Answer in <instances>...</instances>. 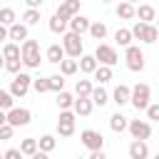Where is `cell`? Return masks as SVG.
Returning <instances> with one entry per match:
<instances>
[{
  "mask_svg": "<svg viewBox=\"0 0 159 159\" xmlns=\"http://www.w3.org/2000/svg\"><path fill=\"white\" fill-rule=\"evenodd\" d=\"M12 99H15V97H12V92H10V89H2V92H0V107H2L5 112L15 109V107H12Z\"/></svg>",
  "mask_w": 159,
  "mask_h": 159,
  "instance_id": "37",
  "label": "cell"
},
{
  "mask_svg": "<svg viewBox=\"0 0 159 159\" xmlns=\"http://www.w3.org/2000/svg\"><path fill=\"white\" fill-rule=\"evenodd\" d=\"M97 70H99V62H97L94 55H82V57H80V72H84V75H94Z\"/></svg>",
  "mask_w": 159,
  "mask_h": 159,
  "instance_id": "19",
  "label": "cell"
},
{
  "mask_svg": "<svg viewBox=\"0 0 159 159\" xmlns=\"http://www.w3.org/2000/svg\"><path fill=\"white\" fill-rule=\"evenodd\" d=\"M117 17H122V20H132V17H137V7H134L132 2H127V0H122V2L117 5Z\"/></svg>",
  "mask_w": 159,
  "mask_h": 159,
  "instance_id": "24",
  "label": "cell"
},
{
  "mask_svg": "<svg viewBox=\"0 0 159 159\" xmlns=\"http://www.w3.org/2000/svg\"><path fill=\"white\" fill-rule=\"evenodd\" d=\"M124 60H127V70H132V72H142V70H144V52H142L139 45L127 47Z\"/></svg>",
  "mask_w": 159,
  "mask_h": 159,
  "instance_id": "7",
  "label": "cell"
},
{
  "mask_svg": "<svg viewBox=\"0 0 159 159\" xmlns=\"http://www.w3.org/2000/svg\"><path fill=\"white\" fill-rule=\"evenodd\" d=\"M94 80H97L99 84H107V82L112 80V67H107V65H99V70L94 72Z\"/></svg>",
  "mask_w": 159,
  "mask_h": 159,
  "instance_id": "35",
  "label": "cell"
},
{
  "mask_svg": "<svg viewBox=\"0 0 159 159\" xmlns=\"http://www.w3.org/2000/svg\"><path fill=\"white\" fill-rule=\"evenodd\" d=\"M80 139H82V144H84L89 152L104 149V137H102V132H97V129H82V132H80Z\"/></svg>",
  "mask_w": 159,
  "mask_h": 159,
  "instance_id": "9",
  "label": "cell"
},
{
  "mask_svg": "<svg viewBox=\"0 0 159 159\" xmlns=\"http://www.w3.org/2000/svg\"><path fill=\"white\" fill-rule=\"evenodd\" d=\"M154 25H157V27H159V17H157V22H154Z\"/></svg>",
  "mask_w": 159,
  "mask_h": 159,
  "instance_id": "47",
  "label": "cell"
},
{
  "mask_svg": "<svg viewBox=\"0 0 159 159\" xmlns=\"http://www.w3.org/2000/svg\"><path fill=\"white\" fill-rule=\"evenodd\" d=\"M20 65H22V60H5V72L20 75Z\"/></svg>",
  "mask_w": 159,
  "mask_h": 159,
  "instance_id": "40",
  "label": "cell"
},
{
  "mask_svg": "<svg viewBox=\"0 0 159 159\" xmlns=\"http://www.w3.org/2000/svg\"><path fill=\"white\" fill-rule=\"evenodd\" d=\"M147 157H149V147H147V142L134 139V142L129 144V159H147Z\"/></svg>",
  "mask_w": 159,
  "mask_h": 159,
  "instance_id": "18",
  "label": "cell"
},
{
  "mask_svg": "<svg viewBox=\"0 0 159 159\" xmlns=\"http://www.w3.org/2000/svg\"><path fill=\"white\" fill-rule=\"evenodd\" d=\"M30 159H50V154H47V152H37V154H32Z\"/></svg>",
  "mask_w": 159,
  "mask_h": 159,
  "instance_id": "46",
  "label": "cell"
},
{
  "mask_svg": "<svg viewBox=\"0 0 159 159\" xmlns=\"http://www.w3.org/2000/svg\"><path fill=\"white\" fill-rule=\"evenodd\" d=\"M42 2H45V0H25V5H27V7H32V10H40V7H42Z\"/></svg>",
  "mask_w": 159,
  "mask_h": 159,
  "instance_id": "44",
  "label": "cell"
},
{
  "mask_svg": "<svg viewBox=\"0 0 159 159\" xmlns=\"http://www.w3.org/2000/svg\"><path fill=\"white\" fill-rule=\"evenodd\" d=\"M75 102H77V99H75L70 92H60V94H57V107H60V112H62V109H75Z\"/></svg>",
  "mask_w": 159,
  "mask_h": 159,
  "instance_id": "30",
  "label": "cell"
},
{
  "mask_svg": "<svg viewBox=\"0 0 159 159\" xmlns=\"http://www.w3.org/2000/svg\"><path fill=\"white\" fill-rule=\"evenodd\" d=\"M89 35H92L94 40H104V37H107V25H104V22H99V20H97V22H92Z\"/></svg>",
  "mask_w": 159,
  "mask_h": 159,
  "instance_id": "34",
  "label": "cell"
},
{
  "mask_svg": "<svg viewBox=\"0 0 159 159\" xmlns=\"http://www.w3.org/2000/svg\"><path fill=\"white\" fill-rule=\"evenodd\" d=\"M2 57H5V60H22V45H17V42H5V45H2Z\"/></svg>",
  "mask_w": 159,
  "mask_h": 159,
  "instance_id": "21",
  "label": "cell"
},
{
  "mask_svg": "<svg viewBox=\"0 0 159 159\" xmlns=\"http://www.w3.org/2000/svg\"><path fill=\"white\" fill-rule=\"evenodd\" d=\"M65 57H67V52H65V47H62V45H57V42H55V45H50V47L45 50V60H47L50 65H60Z\"/></svg>",
  "mask_w": 159,
  "mask_h": 159,
  "instance_id": "14",
  "label": "cell"
},
{
  "mask_svg": "<svg viewBox=\"0 0 159 159\" xmlns=\"http://www.w3.org/2000/svg\"><path fill=\"white\" fill-rule=\"evenodd\" d=\"M137 17H139L142 22H147V25H154V22H157V10H154L152 5H139V7H137Z\"/></svg>",
  "mask_w": 159,
  "mask_h": 159,
  "instance_id": "20",
  "label": "cell"
},
{
  "mask_svg": "<svg viewBox=\"0 0 159 159\" xmlns=\"http://www.w3.org/2000/svg\"><path fill=\"white\" fill-rule=\"evenodd\" d=\"M47 80H50V92H55V94L65 92V75H50Z\"/></svg>",
  "mask_w": 159,
  "mask_h": 159,
  "instance_id": "31",
  "label": "cell"
},
{
  "mask_svg": "<svg viewBox=\"0 0 159 159\" xmlns=\"http://www.w3.org/2000/svg\"><path fill=\"white\" fill-rule=\"evenodd\" d=\"M75 92H77V97H92V92H94V84H92L89 80H77V84H75Z\"/></svg>",
  "mask_w": 159,
  "mask_h": 159,
  "instance_id": "26",
  "label": "cell"
},
{
  "mask_svg": "<svg viewBox=\"0 0 159 159\" xmlns=\"http://www.w3.org/2000/svg\"><path fill=\"white\" fill-rule=\"evenodd\" d=\"M92 109H94L92 97H77V102H75V114L77 117H89Z\"/></svg>",
  "mask_w": 159,
  "mask_h": 159,
  "instance_id": "16",
  "label": "cell"
},
{
  "mask_svg": "<svg viewBox=\"0 0 159 159\" xmlns=\"http://www.w3.org/2000/svg\"><path fill=\"white\" fill-rule=\"evenodd\" d=\"M109 129H112L114 134H122V132H127V129H129V119H127L124 114L114 112V114L109 117Z\"/></svg>",
  "mask_w": 159,
  "mask_h": 159,
  "instance_id": "17",
  "label": "cell"
},
{
  "mask_svg": "<svg viewBox=\"0 0 159 159\" xmlns=\"http://www.w3.org/2000/svg\"><path fill=\"white\" fill-rule=\"evenodd\" d=\"M157 40H159V27H157V25H147V32H144L142 42H147V45H154Z\"/></svg>",
  "mask_w": 159,
  "mask_h": 159,
  "instance_id": "36",
  "label": "cell"
},
{
  "mask_svg": "<svg viewBox=\"0 0 159 159\" xmlns=\"http://www.w3.org/2000/svg\"><path fill=\"white\" fill-rule=\"evenodd\" d=\"M75 122H77L75 109H62L60 117H57V134L60 137H72L75 134Z\"/></svg>",
  "mask_w": 159,
  "mask_h": 159,
  "instance_id": "4",
  "label": "cell"
},
{
  "mask_svg": "<svg viewBox=\"0 0 159 159\" xmlns=\"http://www.w3.org/2000/svg\"><path fill=\"white\" fill-rule=\"evenodd\" d=\"M40 42L37 40H25L22 42V65L27 67V70H37L40 67Z\"/></svg>",
  "mask_w": 159,
  "mask_h": 159,
  "instance_id": "1",
  "label": "cell"
},
{
  "mask_svg": "<svg viewBox=\"0 0 159 159\" xmlns=\"http://www.w3.org/2000/svg\"><path fill=\"white\" fill-rule=\"evenodd\" d=\"M67 27H70V22L60 20L57 15H52V17H50V32H55V35H65V32H67Z\"/></svg>",
  "mask_w": 159,
  "mask_h": 159,
  "instance_id": "29",
  "label": "cell"
},
{
  "mask_svg": "<svg viewBox=\"0 0 159 159\" xmlns=\"http://www.w3.org/2000/svg\"><path fill=\"white\" fill-rule=\"evenodd\" d=\"M30 87H32V77L27 75V72H20V75H15L12 77V82H10V92H12V97H25L27 92H30Z\"/></svg>",
  "mask_w": 159,
  "mask_h": 159,
  "instance_id": "8",
  "label": "cell"
},
{
  "mask_svg": "<svg viewBox=\"0 0 159 159\" xmlns=\"http://www.w3.org/2000/svg\"><path fill=\"white\" fill-rule=\"evenodd\" d=\"M152 99V89H149V84H144V82H137L134 87H132V107L137 109V112H147L149 109V102Z\"/></svg>",
  "mask_w": 159,
  "mask_h": 159,
  "instance_id": "2",
  "label": "cell"
},
{
  "mask_svg": "<svg viewBox=\"0 0 159 159\" xmlns=\"http://www.w3.org/2000/svg\"><path fill=\"white\" fill-rule=\"evenodd\" d=\"M89 27H92V22L84 15H75L70 20V32H75V35H84V32H89Z\"/></svg>",
  "mask_w": 159,
  "mask_h": 159,
  "instance_id": "15",
  "label": "cell"
},
{
  "mask_svg": "<svg viewBox=\"0 0 159 159\" xmlns=\"http://www.w3.org/2000/svg\"><path fill=\"white\" fill-rule=\"evenodd\" d=\"M77 159H84V157H77Z\"/></svg>",
  "mask_w": 159,
  "mask_h": 159,
  "instance_id": "51",
  "label": "cell"
},
{
  "mask_svg": "<svg viewBox=\"0 0 159 159\" xmlns=\"http://www.w3.org/2000/svg\"><path fill=\"white\" fill-rule=\"evenodd\" d=\"M22 22H25L27 27L37 25V22H40V10H32V7H27V10L22 12Z\"/></svg>",
  "mask_w": 159,
  "mask_h": 159,
  "instance_id": "33",
  "label": "cell"
},
{
  "mask_svg": "<svg viewBox=\"0 0 159 159\" xmlns=\"http://www.w3.org/2000/svg\"><path fill=\"white\" fill-rule=\"evenodd\" d=\"M144 32H147V22L137 20V22L132 25V35H134V40H142V37H144Z\"/></svg>",
  "mask_w": 159,
  "mask_h": 159,
  "instance_id": "39",
  "label": "cell"
},
{
  "mask_svg": "<svg viewBox=\"0 0 159 159\" xmlns=\"http://www.w3.org/2000/svg\"><path fill=\"white\" fill-rule=\"evenodd\" d=\"M92 102H94L97 107H104V104L109 102V92H107L102 84H97V87H94V92H92Z\"/></svg>",
  "mask_w": 159,
  "mask_h": 159,
  "instance_id": "27",
  "label": "cell"
},
{
  "mask_svg": "<svg viewBox=\"0 0 159 159\" xmlns=\"http://www.w3.org/2000/svg\"><path fill=\"white\" fill-rule=\"evenodd\" d=\"M37 142H40V152H47V154H50V152L57 147V139H55L52 134H42Z\"/></svg>",
  "mask_w": 159,
  "mask_h": 159,
  "instance_id": "32",
  "label": "cell"
},
{
  "mask_svg": "<svg viewBox=\"0 0 159 159\" xmlns=\"http://www.w3.org/2000/svg\"><path fill=\"white\" fill-rule=\"evenodd\" d=\"M80 5H82V0H62V2L57 5L55 15H57L60 20H65V22H70L75 15H80Z\"/></svg>",
  "mask_w": 159,
  "mask_h": 159,
  "instance_id": "11",
  "label": "cell"
},
{
  "mask_svg": "<svg viewBox=\"0 0 159 159\" xmlns=\"http://www.w3.org/2000/svg\"><path fill=\"white\" fill-rule=\"evenodd\" d=\"M127 132L132 134V139L147 142V139L152 137V124H149L147 119H129V129H127Z\"/></svg>",
  "mask_w": 159,
  "mask_h": 159,
  "instance_id": "10",
  "label": "cell"
},
{
  "mask_svg": "<svg viewBox=\"0 0 159 159\" xmlns=\"http://www.w3.org/2000/svg\"><path fill=\"white\" fill-rule=\"evenodd\" d=\"M147 117H149L152 122H159V104H149V109H147Z\"/></svg>",
  "mask_w": 159,
  "mask_h": 159,
  "instance_id": "42",
  "label": "cell"
},
{
  "mask_svg": "<svg viewBox=\"0 0 159 159\" xmlns=\"http://www.w3.org/2000/svg\"><path fill=\"white\" fill-rule=\"evenodd\" d=\"M15 20H17V15H15L12 7H2V10H0V25H2V27H12Z\"/></svg>",
  "mask_w": 159,
  "mask_h": 159,
  "instance_id": "28",
  "label": "cell"
},
{
  "mask_svg": "<svg viewBox=\"0 0 159 159\" xmlns=\"http://www.w3.org/2000/svg\"><path fill=\"white\" fill-rule=\"evenodd\" d=\"M87 159H107V154H104V149H99V152H92Z\"/></svg>",
  "mask_w": 159,
  "mask_h": 159,
  "instance_id": "45",
  "label": "cell"
},
{
  "mask_svg": "<svg viewBox=\"0 0 159 159\" xmlns=\"http://www.w3.org/2000/svg\"><path fill=\"white\" fill-rule=\"evenodd\" d=\"M5 122L12 124L15 129H17V127H27V124L32 122V112L25 109V107H15V109L5 112Z\"/></svg>",
  "mask_w": 159,
  "mask_h": 159,
  "instance_id": "6",
  "label": "cell"
},
{
  "mask_svg": "<svg viewBox=\"0 0 159 159\" xmlns=\"http://www.w3.org/2000/svg\"><path fill=\"white\" fill-rule=\"evenodd\" d=\"M20 152H22L25 157H32V154H37V152H40V142H37L35 137H27V139H22V142H20Z\"/></svg>",
  "mask_w": 159,
  "mask_h": 159,
  "instance_id": "25",
  "label": "cell"
},
{
  "mask_svg": "<svg viewBox=\"0 0 159 159\" xmlns=\"http://www.w3.org/2000/svg\"><path fill=\"white\" fill-rule=\"evenodd\" d=\"M7 35H10V42H17V45L30 40V30H27L25 22H15L12 27H7Z\"/></svg>",
  "mask_w": 159,
  "mask_h": 159,
  "instance_id": "12",
  "label": "cell"
},
{
  "mask_svg": "<svg viewBox=\"0 0 159 159\" xmlns=\"http://www.w3.org/2000/svg\"><path fill=\"white\" fill-rule=\"evenodd\" d=\"M127 2H132V5H134V2H137V0H127Z\"/></svg>",
  "mask_w": 159,
  "mask_h": 159,
  "instance_id": "49",
  "label": "cell"
},
{
  "mask_svg": "<svg viewBox=\"0 0 159 159\" xmlns=\"http://www.w3.org/2000/svg\"><path fill=\"white\" fill-rule=\"evenodd\" d=\"M102 2H109V0H102Z\"/></svg>",
  "mask_w": 159,
  "mask_h": 159,
  "instance_id": "50",
  "label": "cell"
},
{
  "mask_svg": "<svg viewBox=\"0 0 159 159\" xmlns=\"http://www.w3.org/2000/svg\"><path fill=\"white\" fill-rule=\"evenodd\" d=\"M25 154L20 152V149H5V154H2V159H22Z\"/></svg>",
  "mask_w": 159,
  "mask_h": 159,
  "instance_id": "43",
  "label": "cell"
},
{
  "mask_svg": "<svg viewBox=\"0 0 159 159\" xmlns=\"http://www.w3.org/2000/svg\"><path fill=\"white\" fill-rule=\"evenodd\" d=\"M114 40H117L119 47H132V40H134L132 27H119V30L114 32Z\"/></svg>",
  "mask_w": 159,
  "mask_h": 159,
  "instance_id": "22",
  "label": "cell"
},
{
  "mask_svg": "<svg viewBox=\"0 0 159 159\" xmlns=\"http://www.w3.org/2000/svg\"><path fill=\"white\" fill-rule=\"evenodd\" d=\"M77 70H80V60L65 57V60L60 62V75H65V77H72V75H77Z\"/></svg>",
  "mask_w": 159,
  "mask_h": 159,
  "instance_id": "23",
  "label": "cell"
},
{
  "mask_svg": "<svg viewBox=\"0 0 159 159\" xmlns=\"http://www.w3.org/2000/svg\"><path fill=\"white\" fill-rule=\"evenodd\" d=\"M112 102H114L117 107L132 104V87H127V84H117L114 92H112Z\"/></svg>",
  "mask_w": 159,
  "mask_h": 159,
  "instance_id": "13",
  "label": "cell"
},
{
  "mask_svg": "<svg viewBox=\"0 0 159 159\" xmlns=\"http://www.w3.org/2000/svg\"><path fill=\"white\" fill-rule=\"evenodd\" d=\"M94 57H97V62H99V65H107V67H114V65L119 62L117 50H114L112 45H107V42H99V45H97Z\"/></svg>",
  "mask_w": 159,
  "mask_h": 159,
  "instance_id": "5",
  "label": "cell"
},
{
  "mask_svg": "<svg viewBox=\"0 0 159 159\" xmlns=\"http://www.w3.org/2000/svg\"><path fill=\"white\" fill-rule=\"evenodd\" d=\"M12 132H15V127L12 124H0V139H12Z\"/></svg>",
  "mask_w": 159,
  "mask_h": 159,
  "instance_id": "41",
  "label": "cell"
},
{
  "mask_svg": "<svg viewBox=\"0 0 159 159\" xmlns=\"http://www.w3.org/2000/svg\"><path fill=\"white\" fill-rule=\"evenodd\" d=\"M62 47H65L67 57H72V60H80V57L84 55L82 35H75V32H65V35H62Z\"/></svg>",
  "mask_w": 159,
  "mask_h": 159,
  "instance_id": "3",
  "label": "cell"
},
{
  "mask_svg": "<svg viewBox=\"0 0 159 159\" xmlns=\"http://www.w3.org/2000/svg\"><path fill=\"white\" fill-rule=\"evenodd\" d=\"M32 89H35L37 94L50 92V80H47V77H37V80H32Z\"/></svg>",
  "mask_w": 159,
  "mask_h": 159,
  "instance_id": "38",
  "label": "cell"
},
{
  "mask_svg": "<svg viewBox=\"0 0 159 159\" xmlns=\"http://www.w3.org/2000/svg\"><path fill=\"white\" fill-rule=\"evenodd\" d=\"M154 159H159V152H157V154H154Z\"/></svg>",
  "mask_w": 159,
  "mask_h": 159,
  "instance_id": "48",
  "label": "cell"
}]
</instances>
